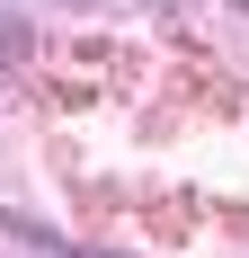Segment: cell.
I'll list each match as a JSON object with an SVG mask.
<instances>
[{"label":"cell","mask_w":249,"mask_h":258,"mask_svg":"<svg viewBox=\"0 0 249 258\" xmlns=\"http://www.w3.org/2000/svg\"><path fill=\"white\" fill-rule=\"evenodd\" d=\"M0 223H9L18 240H36L45 258H98V249H80V240H63V232H45V223H36V214H18V205H0Z\"/></svg>","instance_id":"obj_1"},{"label":"cell","mask_w":249,"mask_h":258,"mask_svg":"<svg viewBox=\"0 0 249 258\" xmlns=\"http://www.w3.org/2000/svg\"><path fill=\"white\" fill-rule=\"evenodd\" d=\"M0 62H27V27L18 18H0Z\"/></svg>","instance_id":"obj_2"},{"label":"cell","mask_w":249,"mask_h":258,"mask_svg":"<svg viewBox=\"0 0 249 258\" xmlns=\"http://www.w3.org/2000/svg\"><path fill=\"white\" fill-rule=\"evenodd\" d=\"M72 9H89V0H72Z\"/></svg>","instance_id":"obj_3"},{"label":"cell","mask_w":249,"mask_h":258,"mask_svg":"<svg viewBox=\"0 0 249 258\" xmlns=\"http://www.w3.org/2000/svg\"><path fill=\"white\" fill-rule=\"evenodd\" d=\"M240 9H249V0H240Z\"/></svg>","instance_id":"obj_4"}]
</instances>
